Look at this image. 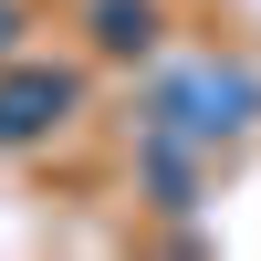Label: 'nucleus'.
<instances>
[{
  "mask_svg": "<svg viewBox=\"0 0 261 261\" xmlns=\"http://www.w3.org/2000/svg\"><path fill=\"white\" fill-rule=\"evenodd\" d=\"M251 115H261V73H241V63H178V73L146 94V125H167V136H188V146L241 136Z\"/></svg>",
  "mask_w": 261,
  "mask_h": 261,
  "instance_id": "obj_1",
  "label": "nucleus"
},
{
  "mask_svg": "<svg viewBox=\"0 0 261 261\" xmlns=\"http://www.w3.org/2000/svg\"><path fill=\"white\" fill-rule=\"evenodd\" d=\"M73 105H84V84H73V73H53V63H11V73H0V146L53 136Z\"/></svg>",
  "mask_w": 261,
  "mask_h": 261,
  "instance_id": "obj_2",
  "label": "nucleus"
},
{
  "mask_svg": "<svg viewBox=\"0 0 261 261\" xmlns=\"http://www.w3.org/2000/svg\"><path fill=\"white\" fill-rule=\"evenodd\" d=\"M94 42L105 53H146V42H157V11H146V0H94Z\"/></svg>",
  "mask_w": 261,
  "mask_h": 261,
  "instance_id": "obj_3",
  "label": "nucleus"
},
{
  "mask_svg": "<svg viewBox=\"0 0 261 261\" xmlns=\"http://www.w3.org/2000/svg\"><path fill=\"white\" fill-rule=\"evenodd\" d=\"M11 42H21V11H11V0H0V63H11Z\"/></svg>",
  "mask_w": 261,
  "mask_h": 261,
  "instance_id": "obj_4",
  "label": "nucleus"
}]
</instances>
